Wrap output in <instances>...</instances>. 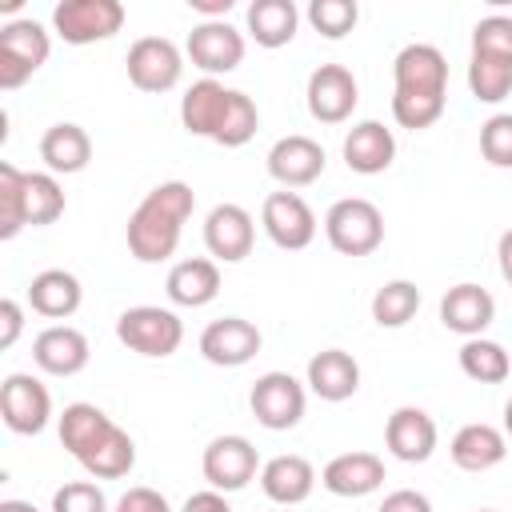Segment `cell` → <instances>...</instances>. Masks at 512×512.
<instances>
[{"label":"cell","instance_id":"cell-3","mask_svg":"<svg viewBox=\"0 0 512 512\" xmlns=\"http://www.w3.org/2000/svg\"><path fill=\"white\" fill-rule=\"evenodd\" d=\"M324 236L340 256H372L384 244V216L364 196H344L324 216Z\"/></svg>","mask_w":512,"mask_h":512},{"label":"cell","instance_id":"cell-1","mask_svg":"<svg viewBox=\"0 0 512 512\" xmlns=\"http://www.w3.org/2000/svg\"><path fill=\"white\" fill-rule=\"evenodd\" d=\"M60 444L96 480H120L136 464L132 436L104 408H96L88 400H76L60 412Z\"/></svg>","mask_w":512,"mask_h":512},{"label":"cell","instance_id":"cell-11","mask_svg":"<svg viewBox=\"0 0 512 512\" xmlns=\"http://www.w3.org/2000/svg\"><path fill=\"white\" fill-rule=\"evenodd\" d=\"M260 468L264 464H260L248 436H216L200 456V472H204L208 488H216V492L248 488V480H256Z\"/></svg>","mask_w":512,"mask_h":512},{"label":"cell","instance_id":"cell-40","mask_svg":"<svg viewBox=\"0 0 512 512\" xmlns=\"http://www.w3.org/2000/svg\"><path fill=\"white\" fill-rule=\"evenodd\" d=\"M52 512H108L104 488L92 480H68L52 492Z\"/></svg>","mask_w":512,"mask_h":512},{"label":"cell","instance_id":"cell-29","mask_svg":"<svg viewBox=\"0 0 512 512\" xmlns=\"http://www.w3.org/2000/svg\"><path fill=\"white\" fill-rule=\"evenodd\" d=\"M448 452H452V464L460 472H488L508 456V436L492 424H464L452 436Z\"/></svg>","mask_w":512,"mask_h":512},{"label":"cell","instance_id":"cell-9","mask_svg":"<svg viewBox=\"0 0 512 512\" xmlns=\"http://www.w3.org/2000/svg\"><path fill=\"white\" fill-rule=\"evenodd\" d=\"M260 224H264L268 240L284 252H300L316 240V212L308 208V200L300 192H288V188L264 196Z\"/></svg>","mask_w":512,"mask_h":512},{"label":"cell","instance_id":"cell-15","mask_svg":"<svg viewBox=\"0 0 512 512\" xmlns=\"http://www.w3.org/2000/svg\"><path fill=\"white\" fill-rule=\"evenodd\" d=\"M260 328L244 316H220L200 332V356L216 368H240L260 352Z\"/></svg>","mask_w":512,"mask_h":512},{"label":"cell","instance_id":"cell-35","mask_svg":"<svg viewBox=\"0 0 512 512\" xmlns=\"http://www.w3.org/2000/svg\"><path fill=\"white\" fill-rule=\"evenodd\" d=\"M24 192H28V224L32 228L56 224L64 216V188L52 172H28Z\"/></svg>","mask_w":512,"mask_h":512},{"label":"cell","instance_id":"cell-26","mask_svg":"<svg viewBox=\"0 0 512 512\" xmlns=\"http://www.w3.org/2000/svg\"><path fill=\"white\" fill-rule=\"evenodd\" d=\"M164 292L180 308H204L220 292V264L208 260V256H188V260H180V264L168 268Z\"/></svg>","mask_w":512,"mask_h":512},{"label":"cell","instance_id":"cell-39","mask_svg":"<svg viewBox=\"0 0 512 512\" xmlns=\"http://www.w3.org/2000/svg\"><path fill=\"white\" fill-rule=\"evenodd\" d=\"M472 52L512 60V16H500L496 12V16L476 20V28H472Z\"/></svg>","mask_w":512,"mask_h":512},{"label":"cell","instance_id":"cell-12","mask_svg":"<svg viewBox=\"0 0 512 512\" xmlns=\"http://www.w3.org/2000/svg\"><path fill=\"white\" fill-rule=\"evenodd\" d=\"M188 60L204 72V76H220V72H236L240 60H244V32L232 28L228 20H200L192 32H188V44H184Z\"/></svg>","mask_w":512,"mask_h":512},{"label":"cell","instance_id":"cell-37","mask_svg":"<svg viewBox=\"0 0 512 512\" xmlns=\"http://www.w3.org/2000/svg\"><path fill=\"white\" fill-rule=\"evenodd\" d=\"M356 20H360L356 0H312V4H308V24H312L320 36H328V40L348 36V32L356 28Z\"/></svg>","mask_w":512,"mask_h":512},{"label":"cell","instance_id":"cell-46","mask_svg":"<svg viewBox=\"0 0 512 512\" xmlns=\"http://www.w3.org/2000/svg\"><path fill=\"white\" fill-rule=\"evenodd\" d=\"M496 260H500V276H504V284L512 288V228L500 232V240H496Z\"/></svg>","mask_w":512,"mask_h":512},{"label":"cell","instance_id":"cell-25","mask_svg":"<svg viewBox=\"0 0 512 512\" xmlns=\"http://www.w3.org/2000/svg\"><path fill=\"white\" fill-rule=\"evenodd\" d=\"M396 160V136L380 120H360L344 136V164L360 176H376Z\"/></svg>","mask_w":512,"mask_h":512},{"label":"cell","instance_id":"cell-43","mask_svg":"<svg viewBox=\"0 0 512 512\" xmlns=\"http://www.w3.org/2000/svg\"><path fill=\"white\" fill-rule=\"evenodd\" d=\"M20 328H24V308L12 296H4L0 300V348H12L16 336H20Z\"/></svg>","mask_w":512,"mask_h":512},{"label":"cell","instance_id":"cell-6","mask_svg":"<svg viewBox=\"0 0 512 512\" xmlns=\"http://www.w3.org/2000/svg\"><path fill=\"white\" fill-rule=\"evenodd\" d=\"M304 404H308V392L292 372H264L248 392V408L256 424H264L268 432L296 428L304 420Z\"/></svg>","mask_w":512,"mask_h":512},{"label":"cell","instance_id":"cell-48","mask_svg":"<svg viewBox=\"0 0 512 512\" xmlns=\"http://www.w3.org/2000/svg\"><path fill=\"white\" fill-rule=\"evenodd\" d=\"M504 436L512 440V396H508V404H504Z\"/></svg>","mask_w":512,"mask_h":512},{"label":"cell","instance_id":"cell-33","mask_svg":"<svg viewBox=\"0 0 512 512\" xmlns=\"http://www.w3.org/2000/svg\"><path fill=\"white\" fill-rule=\"evenodd\" d=\"M468 92L480 104H500L512 92V60L472 52V60H468Z\"/></svg>","mask_w":512,"mask_h":512},{"label":"cell","instance_id":"cell-13","mask_svg":"<svg viewBox=\"0 0 512 512\" xmlns=\"http://www.w3.org/2000/svg\"><path fill=\"white\" fill-rule=\"evenodd\" d=\"M184 56L168 36H140L128 48V80L140 92H168L180 84Z\"/></svg>","mask_w":512,"mask_h":512},{"label":"cell","instance_id":"cell-22","mask_svg":"<svg viewBox=\"0 0 512 512\" xmlns=\"http://www.w3.org/2000/svg\"><path fill=\"white\" fill-rule=\"evenodd\" d=\"M308 392H316L320 400H328V404H340V400H348V396H356V388H360V364H356V356L352 352H344V348H324V352H316L312 360H308Z\"/></svg>","mask_w":512,"mask_h":512},{"label":"cell","instance_id":"cell-10","mask_svg":"<svg viewBox=\"0 0 512 512\" xmlns=\"http://www.w3.org/2000/svg\"><path fill=\"white\" fill-rule=\"evenodd\" d=\"M0 416L8 424V432L16 436H36L48 428L52 420V396L48 388L28 376V372H8L0 384Z\"/></svg>","mask_w":512,"mask_h":512},{"label":"cell","instance_id":"cell-5","mask_svg":"<svg viewBox=\"0 0 512 512\" xmlns=\"http://www.w3.org/2000/svg\"><path fill=\"white\" fill-rule=\"evenodd\" d=\"M48 52H52V40H48L44 24H36V20H8L0 28V88L4 92L20 88L32 72L44 68Z\"/></svg>","mask_w":512,"mask_h":512},{"label":"cell","instance_id":"cell-38","mask_svg":"<svg viewBox=\"0 0 512 512\" xmlns=\"http://www.w3.org/2000/svg\"><path fill=\"white\" fill-rule=\"evenodd\" d=\"M480 156L492 168H512V112H496L480 124Z\"/></svg>","mask_w":512,"mask_h":512},{"label":"cell","instance_id":"cell-27","mask_svg":"<svg viewBox=\"0 0 512 512\" xmlns=\"http://www.w3.org/2000/svg\"><path fill=\"white\" fill-rule=\"evenodd\" d=\"M40 160L52 176H72V172H84L88 160H92V136L64 120V124H52L44 136H40Z\"/></svg>","mask_w":512,"mask_h":512},{"label":"cell","instance_id":"cell-47","mask_svg":"<svg viewBox=\"0 0 512 512\" xmlns=\"http://www.w3.org/2000/svg\"><path fill=\"white\" fill-rule=\"evenodd\" d=\"M0 512H40V508L28 500H0Z\"/></svg>","mask_w":512,"mask_h":512},{"label":"cell","instance_id":"cell-7","mask_svg":"<svg viewBox=\"0 0 512 512\" xmlns=\"http://www.w3.org/2000/svg\"><path fill=\"white\" fill-rule=\"evenodd\" d=\"M392 96L408 100H444L448 92V60L436 44H404L392 60Z\"/></svg>","mask_w":512,"mask_h":512},{"label":"cell","instance_id":"cell-2","mask_svg":"<svg viewBox=\"0 0 512 512\" xmlns=\"http://www.w3.org/2000/svg\"><path fill=\"white\" fill-rule=\"evenodd\" d=\"M196 208V192L192 184L184 180H164L156 184L140 204L136 212L128 216V252L140 260V264H160L168 260L176 248H180V236H184V224Z\"/></svg>","mask_w":512,"mask_h":512},{"label":"cell","instance_id":"cell-17","mask_svg":"<svg viewBox=\"0 0 512 512\" xmlns=\"http://www.w3.org/2000/svg\"><path fill=\"white\" fill-rule=\"evenodd\" d=\"M252 240H256V224H252V212L248 208H240V204H216L204 216V248L216 260L240 264L252 252Z\"/></svg>","mask_w":512,"mask_h":512},{"label":"cell","instance_id":"cell-8","mask_svg":"<svg viewBox=\"0 0 512 512\" xmlns=\"http://www.w3.org/2000/svg\"><path fill=\"white\" fill-rule=\"evenodd\" d=\"M52 28L64 44H96L124 28L120 0H64L52 8Z\"/></svg>","mask_w":512,"mask_h":512},{"label":"cell","instance_id":"cell-42","mask_svg":"<svg viewBox=\"0 0 512 512\" xmlns=\"http://www.w3.org/2000/svg\"><path fill=\"white\" fill-rule=\"evenodd\" d=\"M376 512H432V500L416 488H396V492L384 496V504Z\"/></svg>","mask_w":512,"mask_h":512},{"label":"cell","instance_id":"cell-36","mask_svg":"<svg viewBox=\"0 0 512 512\" xmlns=\"http://www.w3.org/2000/svg\"><path fill=\"white\" fill-rule=\"evenodd\" d=\"M256 128H260V112H256L252 96H248V92H240V88H232L228 112H224L220 132H216V140H212V144H220V148H244V144L256 136Z\"/></svg>","mask_w":512,"mask_h":512},{"label":"cell","instance_id":"cell-28","mask_svg":"<svg viewBox=\"0 0 512 512\" xmlns=\"http://www.w3.org/2000/svg\"><path fill=\"white\" fill-rule=\"evenodd\" d=\"M80 300H84V288H80V280H76L72 272H64V268H44V272H36L32 284H28V304H32V312L44 316V320H68V316L80 308Z\"/></svg>","mask_w":512,"mask_h":512},{"label":"cell","instance_id":"cell-23","mask_svg":"<svg viewBox=\"0 0 512 512\" xmlns=\"http://www.w3.org/2000/svg\"><path fill=\"white\" fill-rule=\"evenodd\" d=\"M260 488H264V496L272 504H284V508L304 504L312 496V488H316V468H312V460H304L296 452L272 456L260 468Z\"/></svg>","mask_w":512,"mask_h":512},{"label":"cell","instance_id":"cell-44","mask_svg":"<svg viewBox=\"0 0 512 512\" xmlns=\"http://www.w3.org/2000/svg\"><path fill=\"white\" fill-rule=\"evenodd\" d=\"M180 512H232V504H228V496H224V492L204 488V492H192V496L184 500V508H180Z\"/></svg>","mask_w":512,"mask_h":512},{"label":"cell","instance_id":"cell-14","mask_svg":"<svg viewBox=\"0 0 512 512\" xmlns=\"http://www.w3.org/2000/svg\"><path fill=\"white\" fill-rule=\"evenodd\" d=\"M304 100H308L312 120H320V124H344L356 112L360 88H356V76L344 64H320L308 76Z\"/></svg>","mask_w":512,"mask_h":512},{"label":"cell","instance_id":"cell-18","mask_svg":"<svg viewBox=\"0 0 512 512\" xmlns=\"http://www.w3.org/2000/svg\"><path fill=\"white\" fill-rule=\"evenodd\" d=\"M88 356H92L88 336L72 324H48L32 340V360L48 376H76V372L88 368Z\"/></svg>","mask_w":512,"mask_h":512},{"label":"cell","instance_id":"cell-19","mask_svg":"<svg viewBox=\"0 0 512 512\" xmlns=\"http://www.w3.org/2000/svg\"><path fill=\"white\" fill-rule=\"evenodd\" d=\"M436 436H440L436 432V420L424 408H416V404L396 408L388 416V424H384V444L404 464H424L436 452Z\"/></svg>","mask_w":512,"mask_h":512},{"label":"cell","instance_id":"cell-20","mask_svg":"<svg viewBox=\"0 0 512 512\" xmlns=\"http://www.w3.org/2000/svg\"><path fill=\"white\" fill-rule=\"evenodd\" d=\"M496 320V300L488 288L480 284H456L444 292L440 300V324L464 340L472 336H484V328Z\"/></svg>","mask_w":512,"mask_h":512},{"label":"cell","instance_id":"cell-30","mask_svg":"<svg viewBox=\"0 0 512 512\" xmlns=\"http://www.w3.org/2000/svg\"><path fill=\"white\" fill-rule=\"evenodd\" d=\"M244 24L260 48H284L300 28V8L292 0H252Z\"/></svg>","mask_w":512,"mask_h":512},{"label":"cell","instance_id":"cell-24","mask_svg":"<svg viewBox=\"0 0 512 512\" xmlns=\"http://www.w3.org/2000/svg\"><path fill=\"white\" fill-rule=\"evenodd\" d=\"M228 100H232V88H224L220 80H212V76L196 80L180 96V124H184V132L204 136V140H216L220 120L228 112Z\"/></svg>","mask_w":512,"mask_h":512},{"label":"cell","instance_id":"cell-4","mask_svg":"<svg viewBox=\"0 0 512 512\" xmlns=\"http://www.w3.org/2000/svg\"><path fill=\"white\" fill-rule=\"evenodd\" d=\"M116 340L140 356H152V360H164L172 356L180 344H184V320L172 312V308H160V304H136V308H124L120 320H116Z\"/></svg>","mask_w":512,"mask_h":512},{"label":"cell","instance_id":"cell-16","mask_svg":"<svg viewBox=\"0 0 512 512\" xmlns=\"http://www.w3.org/2000/svg\"><path fill=\"white\" fill-rule=\"evenodd\" d=\"M324 148L312 140V136H280L272 148H268V176L280 184V188H304L312 180L324 176Z\"/></svg>","mask_w":512,"mask_h":512},{"label":"cell","instance_id":"cell-32","mask_svg":"<svg viewBox=\"0 0 512 512\" xmlns=\"http://www.w3.org/2000/svg\"><path fill=\"white\" fill-rule=\"evenodd\" d=\"M420 312V288L412 280H388L372 296V320L380 328H404Z\"/></svg>","mask_w":512,"mask_h":512},{"label":"cell","instance_id":"cell-21","mask_svg":"<svg viewBox=\"0 0 512 512\" xmlns=\"http://www.w3.org/2000/svg\"><path fill=\"white\" fill-rule=\"evenodd\" d=\"M320 484L332 496L360 500V496H368V492H376L384 484V460L376 452H340V456H332L324 464Z\"/></svg>","mask_w":512,"mask_h":512},{"label":"cell","instance_id":"cell-34","mask_svg":"<svg viewBox=\"0 0 512 512\" xmlns=\"http://www.w3.org/2000/svg\"><path fill=\"white\" fill-rule=\"evenodd\" d=\"M28 172L16 164H0V240H12L20 228H28V192H24Z\"/></svg>","mask_w":512,"mask_h":512},{"label":"cell","instance_id":"cell-45","mask_svg":"<svg viewBox=\"0 0 512 512\" xmlns=\"http://www.w3.org/2000/svg\"><path fill=\"white\" fill-rule=\"evenodd\" d=\"M192 12H200L204 20H224L232 12V0H188Z\"/></svg>","mask_w":512,"mask_h":512},{"label":"cell","instance_id":"cell-41","mask_svg":"<svg viewBox=\"0 0 512 512\" xmlns=\"http://www.w3.org/2000/svg\"><path fill=\"white\" fill-rule=\"evenodd\" d=\"M112 512H172V508H168V500H164L156 488L136 484V488H128V492L116 500Z\"/></svg>","mask_w":512,"mask_h":512},{"label":"cell","instance_id":"cell-49","mask_svg":"<svg viewBox=\"0 0 512 512\" xmlns=\"http://www.w3.org/2000/svg\"><path fill=\"white\" fill-rule=\"evenodd\" d=\"M476 512H496V508H476Z\"/></svg>","mask_w":512,"mask_h":512},{"label":"cell","instance_id":"cell-31","mask_svg":"<svg viewBox=\"0 0 512 512\" xmlns=\"http://www.w3.org/2000/svg\"><path fill=\"white\" fill-rule=\"evenodd\" d=\"M460 372L476 384H504L512 376V360H508L504 344H496L488 336H472L460 344Z\"/></svg>","mask_w":512,"mask_h":512}]
</instances>
